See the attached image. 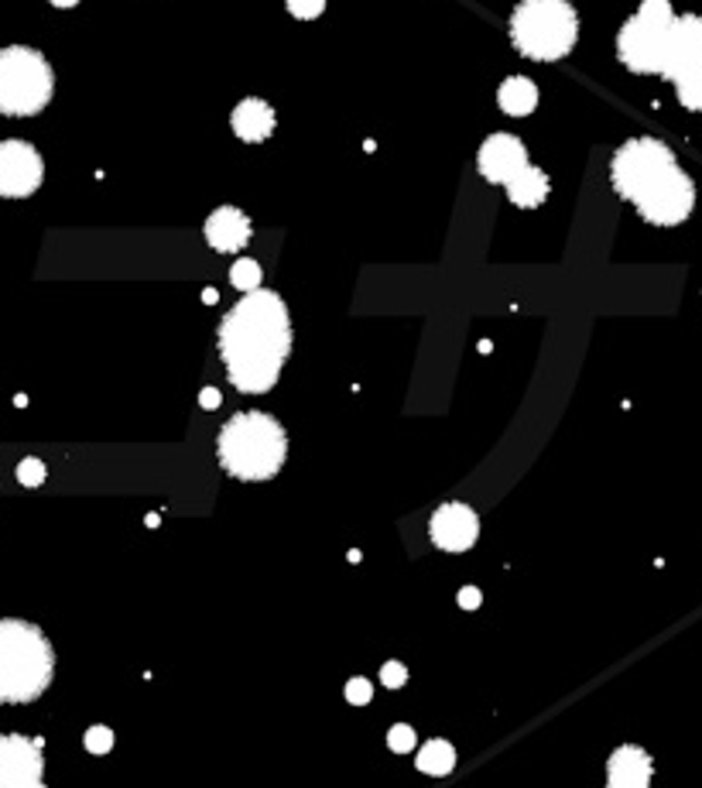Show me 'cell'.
I'll list each match as a JSON object with an SVG mask.
<instances>
[{
	"instance_id": "6da1fadb",
	"label": "cell",
	"mask_w": 702,
	"mask_h": 788,
	"mask_svg": "<svg viewBox=\"0 0 702 788\" xmlns=\"http://www.w3.org/2000/svg\"><path fill=\"white\" fill-rule=\"evenodd\" d=\"M292 353V319L278 292H247L219 323V357L227 378L244 394H264L278 384Z\"/></svg>"
},
{
	"instance_id": "7a4b0ae2",
	"label": "cell",
	"mask_w": 702,
	"mask_h": 788,
	"mask_svg": "<svg viewBox=\"0 0 702 788\" xmlns=\"http://www.w3.org/2000/svg\"><path fill=\"white\" fill-rule=\"evenodd\" d=\"M610 182L655 227H679L695 210V182L658 137L624 140L610 161Z\"/></svg>"
},
{
	"instance_id": "3957f363",
	"label": "cell",
	"mask_w": 702,
	"mask_h": 788,
	"mask_svg": "<svg viewBox=\"0 0 702 788\" xmlns=\"http://www.w3.org/2000/svg\"><path fill=\"white\" fill-rule=\"evenodd\" d=\"M288 436L268 412H240L219 429V466L237 481H271L285 466Z\"/></svg>"
},
{
	"instance_id": "277c9868",
	"label": "cell",
	"mask_w": 702,
	"mask_h": 788,
	"mask_svg": "<svg viewBox=\"0 0 702 788\" xmlns=\"http://www.w3.org/2000/svg\"><path fill=\"white\" fill-rule=\"evenodd\" d=\"M55 675V652L48 638L27 621L4 617L0 621V702L38 699Z\"/></svg>"
},
{
	"instance_id": "5b68a950",
	"label": "cell",
	"mask_w": 702,
	"mask_h": 788,
	"mask_svg": "<svg viewBox=\"0 0 702 788\" xmlns=\"http://www.w3.org/2000/svg\"><path fill=\"white\" fill-rule=\"evenodd\" d=\"M511 42L531 63L566 59L579 42V14L569 0H521L511 14Z\"/></svg>"
},
{
	"instance_id": "8992f818",
	"label": "cell",
	"mask_w": 702,
	"mask_h": 788,
	"mask_svg": "<svg viewBox=\"0 0 702 788\" xmlns=\"http://www.w3.org/2000/svg\"><path fill=\"white\" fill-rule=\"evenodd\" d=\"M52 90L55 76L42 52L27 45L0 48V114L35 117L48 106Z\"/></svg>"
},
{
	"instance_id": "52a82bcc",
	"label": "cell",
	"mask_w": 702,
	"mask_h": 788,
	"mask_svg": "<svg viewBox=\"0 0 702 788\" xmlns=\"http://www.w3.org/2000/svg\"><path fill=\"white\" fill-rule=\"evenodd\" d=\"M676 21L668 0H641L637 14L616 32V59L637 76H661Z\"/></svg>"
},
{
	"instance_id": "ba28073f",
	"label": "cell",
	"mask_w": 702,
	"mask_h": 788,
	"mask_svg": "<svg viewBox=\"0 0 702 788\" xmlns=\"http://www.w3.org/2000/svg\"><path fill=\"white\" fill-rule=\"evenodd\" d=\"M45 179V165L35 145L27 140H0V195L24 200Z\"/></svg>"
},
{
	"instance_id": "9c48e42d",
	"label": "cell",
	"mask_w": 702,
	"mask_h": 788,
	"mask_svg": "<svg viewBox=\"0 0 702 788\" xmlns=\"http://www.w3.org/2000/svg\"><path fill=\"white\" fill-rule=\"evenodd\" d=\"M661 79L676 82V87L689 79H702V18L699 14H682L676 27H671Z\"/></svg>"
},
{
	"instance_id": "30bf717a",
	"label": "cell",
	"mask_w": 702,
	"mask_h": 788,
	"mask_svg": "<svg viewBox=\"0 0 702 788\" xmlns=\"http://www.w3.org/2000/svg\"><path fill=\"white\" fill-rule=\"evenodd\" d=\"M45 757H42V738H21L4 734L0 738V788H27L42 781Z\"/></svg>"
},
{
	"instance_id": "8fae6325",
	"label": "cell",
	"mask_w": 702,
	"mask_h": 788,
	"mask_svg": "<svg viewBox=\"0 0 702 788\" xmlns=\"http://www.w3.org/2000/svg\"><path fill=\"white\" fill-rule=\"evenodd\" d=\"M528 165V148L514 134H490L480 145V155H476V168L494 185H508Z\"/></svg>"
},
{
	"instance_id": "7c38bea8",
	"label": "cell",
	"mask_w": 702,
	"mask_h": 788,
	"mask_svg": "<svg viewBox=\"0 0 702 788\" xmlns=\"http://www.w3.org/2000/svg\"><path fill=\"white\" fill-rule=\"evenodd\" d=\"M432 542L442 549V552H469L480 539V518H476L473 508L466 504H442V508L432 515Z\"/></svg>"
},
{
	"instance_id": "4fadbf2b",
	"label": "cell",
	"mask_w": 702,
	"mask_h": 788,
	"mask_svg": "<svg viewBox=\"0 0 702 788\" xmlns=\"http://www.w3.org/2000/svg\"><path fill=\"white\" fill-rule=\"evenodd\" d=\"M652 754L637 744L616 747L607 762V788H652Z\"/></svg>"
},
{
	"instance_id": "5bb4252c",
	"label": "cell",
	"mask_w": 702,
	"mask_h": 788,
	"mask_svg": "<svg viewBox=\"0 0 702 788\" xmlns=\"http://www.w3.org/2000/svg\"><path fill=\"white\" fill-rule=\"evenodd\" d=\"M203 234H206V244L219 250V255H237L250 240V219L237 206H219L210 213Z\"/></svg>"
},
{
	"instance_id": "9a60e30c",
	"label": "cell",
	"mask_w": 702,
	"mask_h": 788,
	"mask_svg": "<svg viewBox=\"0 0 702 788\" xmlns=\"http://www.w3.org/2000/svg\"><path fill=\"white\" fill-rule=\"evenodd\" d=\"M230 127H234V134L240 140H247V145H258V140H268L274 134V110L264 100H258V97L240 100L234 106Z\"/></svg>"
},
{
	"instance_id": "2e32d148",
	"label": "cell",
	"mask_w": 702,
	"mask_h": 788,
	"mask_svg": "<svg viewBox=\"0 0 702 788\" xmlns=\"http://www.w3.org/2000/svg\"><path fill=\"white\" fill-rule=\"evenodd\" d=\"M508 189V200L518 206V210H535V206H542L545 200H548V192H552V185H548V176L542 172V168H535V165H528V168H521V172L503 185Z\"/></svg>"
},
{
	"instance_id": "e0dca14e",
	"label": "cell",
	"mask_w": 702,
	"mask_h": 788,
	"mask_svg": "<svg viewBox=\"0 0 702 788\" xmlns=\"http://www.w3.org/2000/svg\"><path fill=\"white\" fill-rule=\"evenodd\" d=\"M497 103L503 114H511V117H528L531 110L539 106V87L531 79L524 76H511V79H503L500 82V90H497Z\"/></svg>"
},
{
	"instance_id": "ac0fdd59",
	"label": "cell",
	"mask_w": 702,
	"mask_h": 788,
	"mask_svg": "<svg viewBox=\"0 0 702 788\" xmlns=\"http://www.w3.org/2000/svg\"><path fill=\"white\" fill-rule=\"evenodd\" d=\"M453 768H456V747L449 741H429L426 747L418 751V772L445 778Z\"/></svg>"
},
{
	"instance_id": "d6986e66",
	"label": "cell",
	"mask_w": 702,
	"mask_h": 788,
	"mask_svg": "<svg viewBox=\"0 0 702 788\" xmlns=\"http://www.w3.org/2000/svg\"><path fill=\"white\" fill-rule=\"evenodd\" d=\"M261 264L258 261H250V258H244V261H237L234 268H230V281H234V289L237 292H258L261 289Z\"/></svg>"
},
{
	"instance_id": "ffe728a7",
	"label": "cell",
	"mask_w": 702,
	"mask_h": 788,
	"mask_svg": "<svg viewBox=\"0 0 702 788\" xmlns=\"http://www.w3.org/2000/svg\"><path fill=\"white\" fill-rule=\"evenodd\" d=\"M18 484L21 487H42L45 484V463L35 457H24L18 463Z\"/></svg>"
},
{
	"instance_id": "44dd1931",
	"label": "cell",
	"mask_w": 702,
	"mask_h": 788,
	"mask_svg": "<svg viewBox=\"0 0 702 788\" xmlns=\"http://www.w3.org/2000/svg\"><path fill=\"white\" fill-rule=\"evenodd\" d=\"M415 730L408 727V723H398V727H390L387 730V747L395 751V754H408L411 747H415Z\"/></svg>"
},
{
	"instance_id": "7402d4cb",
	"label": "cell",
	"mask_w": 702,
	"mask_h": 788,
	"mask_svg": "<svg viewBox=\"0 0 702 788\" xmlns=\"http://www.w3.org/2000/svg\"><path fill=\"white\" fill-rule=\"evenodd\" d=\"M82 744H87L90 754H106L110 747H114V730H110V727H90L87 738H82Z\"/></svg>"
},
{
	"instance_id": "603a6c76",
	"label": "cell",
	"mask_w": 702,
	"mask_h": 788,
	"mask_svg": "<svg viewBox=\"0 0 702 788\" xmlns=\"http://www.w3.org/2000/svg\"><path fill=\"white\" fill-rule=\"evenodd\" d=\"M676 93H679V103H682L686 110H702V79L679 82Z\"/></svg>"
},
{
	"instance_id": "cb8c5ba5",
	"label": "cell",
	"mask_w": 702,
	"mask_h": 788,
	"mask_svg": "<svg viewBox=\"0 0 702 788\" xmlns=\"http://www.w3.org/2000/svg\"><path fill=\"white\" fill-rule=\"evenodd\" d=\"M285 4H288L292 18H298V21H313L326 11V0H285Z\"/></svg>"
},
{
	"instance_id": "d4e9b609",
	"label": "cell",
	"mask_w": 702,
	"mask_h": 788,
	"mask_svg": "<svg viewBox=\"0 0 702 788\" xmlns=\"http://www.w3.org/2000/svg\"><path fill=\"white\" fill-rule=\"evenodd\" d=\"M374 699V686L367 683V679H350L347 683V702H353V707H367V702Z\"/></svg>"
},
{
	"instance_id": "484cf974",
	"label": "cell",
	"mask_w": 702,
	"mask_h": 788,
	"mask_svg": "<svg viewBox=\"0 0 702 788\" xmlns=\"http://www.w3.org/2000/svg\"><path fill=\"white\" fill-rule=\"evenodd\" d=\"M408 683V668L401 665V662H387L384 668H381V686H387V689H401Z\"/></svg>"
},
{
	"instance_id": "4316f807",
	"label": "cell",
	"mask_w": 702,
	"mask_h": 788,
	"mask_svg": "<svg viewBox=\"0 0 702 788\" xmlns=\"http://www.w3.org/2000/svg\"><path fill=\"white\" fill-rule=\"evenodd\" d=\"M456 604H460L463 610H476V607L484 604V594H480L476 586H463L460 594H456Z\"/></svg>"
},
{
	"instance_id": "83f0119b",
	"label": "cell",
	"mask_w": 702,
	"mask_h": 788,
	"mask_svg": "<svg viewBox=\"0 0 702 788\" xmlns=\"http://www.w3.org/2000/svg\"><path fill=\"white\" fill-rule=\"evenodd\" d=\"M219 402H223V398H219L216 387H203V394H200V405H203V408H219Z\"/></svg>"
},
{
	"instance_id": "f1b7e54d",
	"label": "cell",
	"mask_w": 702,
	"mask_h": 788,
	"mask_svg": "<svg viewBox=\"0 0 702 788\" xmlns=\"http://www.w3.org/2000/svg\"><path fill=\"white\" fill-rule=\"evenodd\" d=\"M52 4H55V8H76L79 0H52Z\"/></svg>"
},
{
	"instance_id": "f546056e",
	"label": "cell",
	"mask_w": 702,
	"mask_h": 788,
	"mask_svg": "<svg viewBox=\"0 0 702 788\" xmlns=\"http://www.w3.org/2000/svg\"><path fill=\"white\" fill-rule=\"evenodd\" d=\"M203 302L213 305V302H216V289H206V292H203Z\"/></svg>"
},
{
	"instance_id": "4dcf8cb0",
	"label": "cell",
	"mask_w": 702,
	"mask_h": 788,
	"mask_svg": "<svg viewBox=\"0 0 702 788\" xmlns=\"http://www.w3.org/2000/svg\"><path fill=\"white\" fill-rule=\"evenodd\" d=\"M27 788H45V785H42V781H35V785H27Z\"/></svg>"
}]
</instances>
